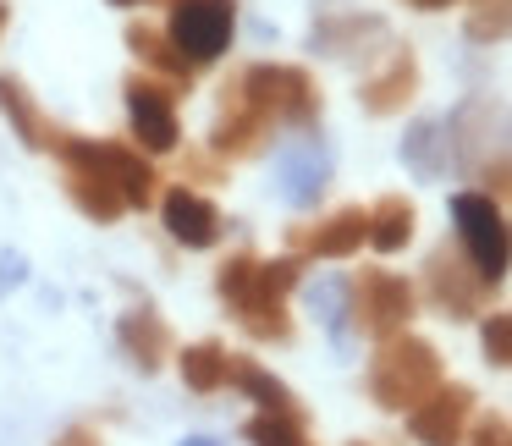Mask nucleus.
I'll list each match as a JSON object with an SVG mask.
<instances>
[{
    "label": "nucleus",
    "mask_w": 512,
    "mask_h": 446,
    "mask_svg": "<svg viewBox=\"0 0 512 446\" xmlns=\"http://www.w3.org/2000/svg\"><path fill=\"white\" fill-rule=\"evenodd\" d=\"M413 226H419V210H413L402 193H386V199H375V210H369V248H375V254H402V248L413 243Z\"/></svg>",
    "instance_id": "nucleus-21"
},
{
    "label": "nucleus",
    "mask_w": 512,
    "mask_h": 446,
    "mask_svg": "<svg viewBox=\"0 0 512 446\" xmlns=\"http://www.w3.org/2000/svg\"><path fill=\"white\" fill-rule=\"evenodd\" d=\"M182 446H221V441H210V435H188Z\"/></svg>",
    "instance_id": "nucleus-34"
},
{
    "label": "nucleus",
    "mask_w": 512,
    "mask_h": 446,
    "mask_svg": "<svg viewBox=\"0 0 512 446\" xmlns=\"http://www.w3.org/2000/svg\"><path fill=\"white\" fill-rule=\"evenodd\" d=\"M303 281L298 254L287 259H254V254H232L215 276V292L232 309V320L259 342H287L292 320H287V292Z\"/></svg>",
    "instance_id": "nucleus-1"
},
{
    "label": "nucleus",
    "mask_w": 512,
    "mask_h": 446,
    "mask_svg": "<svg viewBox=\"0 0 512 446\" xmlns=\"http://www.w3.org/2000/svg\"><path fill=\"white\" fill-rule=\"evenodd\" d=\"M17 281H23V259H17V254H6V259H0V292H6V287H17Z\"/></svg>",
    "instance_id": "nucleus-32"
},
{
    "label": "nucleus",
    "mask_w": 512,
    "mask_h": 446,
    "mask_svg": "<svg viewBox=\"0 0 512 446\" xmlns=\"http://www.w3.org/2000/svg\"><path fill=\"white\" fill-rule=\"evenodd\" d=\"M479 177H485V193L496 204H512V155H496L485 171H479Z\"/></svg>",
    "instance_id": "nucleus-30"
},
{
    "label": "nucleus",
    "mask_w": 512,
    "mask_h": 446,
    "mask_svg": "<svg viewBox=\"0 0 512 446\" xmlns=\"http://www.w3.org/2000/svg\"><path fill=\"white\" fill-rule=\"evenodd\" d=\"M237 34V0H171V28L166 39L188 67H210L232 50Z\"/></svg>",
    "instance_id": "nucleus-6"
},
{
    "label": "nucleus",
    "mask_w": 512,
    "mask_h": 446,
    "mask_svg": "<svg viewBox=\"0 0 512 446\" xmlns=\"http://www.w3.org/2000/svg\"><path fill=\"white\" fill-rule=\"evenodd\" d=\"M353 320L364 325L375 342L402 336L413 320V287L397 270H364V276L353 281Z\"/></svg>",
    "instance_id": "nucleus-8"
},
{
    "label": "nucleus",
    "mask_w": 512,
    "mask_h": 446,
    "mask_svg": "<svg viewBox=\"0 0 512 446\" xmlns=\"http://www.w3.org/2000/svg\"><path fill=\"white\" fill-rule=\"evenodd\" d=\"M369 243V210L347 204V210L325 215L314 226H292L287 232V248L292 254H309V259H347Z\"/></svg>",
    "instance_id": "nucleus-12"
},
{
    "label": "nucleus",
    "mask_w": 512,
    "mask_h": 446,
    "mask_svg": "<svg viewBox=\"0 0 512 446\" xmlns=\"http://www.w3.org/2000/svg\"><path fill=\"white\" fill-rule=\"evenodd\" d=\"M67 199L78 204L89 221H100V226H111V221H122V215H127V204L116 199V188H111V182H100L89 166H67Z\"/></svg>",
    "instance_id": "nucleus-24"
},
{
    "label": "nucleus",
    "mask_w": 512,
    "mask_h": 446,
    "mask_svg": "<svg viewBox=\"0 0 512 446\" xmlns=\"http://www.w3.org/2000/svg\"><path fill=\"white\" fill-rule=\"evenodd\" d=\"M347 446H369V441H347Z\"/></svg>",
    "instance_id": "nucleus-37"
},
{
    "label": "nucleus",
    "mask_w": 512,
    "mask_h": 446,
    "mask_svg": "<svg viewBox=\"0 0 512 446\" xmlns=\"http://www.w3.org/2000/svg\"><path fill=\"white\" fill-rule=\"evenodd\" d=\"M468 446H512V424L501 413H479V424L468 430Z\"/></svg>",
    "instance_id": "nucleus-29"
},
{
    "label": "nucleus",
    "mask_w": 512,
    "mask_h": 446,
    "mask_svg": "<svg viewBox=\"0 0 512 446\" xmlns=\"http://www.w3.org/2000/svg\"><path fill=\"white\" fill-rule=\"evenodd\" d=\"M232 386L243 391L248 402H259V413H298V397H292L259 358H232Z\"/></svg>",
    "instance_id": "nucleus-23"
},
{
    "label": "nucleus",
    "mask_w": 512,
    "mask_h": 446,
    "mask_svg": "<svg viewBox=\"0 0 512 446\" xmlns=\"http://www.w3.org/2000/svg\"><path fill=\"white\" fill-rule=\"evenodd\" d=\"M127 50H133L149 72H160L171 89H182V83L193 78V67L177 56V45L166 39V28H155V23H127Z\"/></svg>",
    "instance_id": "nucleus-20"
},
{
    "label": "nucleus",
    "mask_w": 512,
    "mask_h": 446,
    "mask_svg": "<svg viewBox=\"0 0 512 446\" xmlns=\"http://www.w3.org/2000/svg\"><path fill=\"white\" fill-rule=\"evenodd\" d=\"M402 166L419 182H441L446 171H452V133H446V122H435V116L413 122L408 133H402Z\"/></svg>",
    "instance_id": "nucleus-19"
},
{
    "label": "nucleus",
    "mask_w": 512,
    "mask_h": 446,
    "mask_svg": "<svg viewBox=\"0 0 512 446\" xmlns=\"http://www.w3.org/2000/svg\"><path fill=\"white\" fill-rule=\"evenodd\" d=\"M160 221H166V232L177 237L182 248H215L226 232L221 210L193 188H171L166 199H160Z\"/></svg>",
    "instance_id": "nucleus-14"
},
{
    "label": "nucleus",
    "mask_w": 512,
    "mask_h": 446,
    "mask_svg": "<svg viewBox=\"0 0 512 446\" xmlns=\"http://www.w3.org/2000/svg\"><path fill=\"white\" fill-rule=\"evenodd\" d=\"M248 446H314L303 430V413H254L243 424Z\"/></svg>",
    "instance_id": "nucleus-26"
},
{
    "label": "nucleus",
    "mask_w": 512,
    "mask_h": 446,
    "mask_svg": "<svg viewBox=\"0 0 512 446\" xmlns=\"http://www.w3.org/2000/svg\"><path fill=\"white\" fill-rule=\"evenodd\" d=\"M56 446H100V430H89V424H72V430L56 435Z\"/></svg>",
    "instance_id": "nucleus-31"
},
{
    "label": "nucleus",
    "mask_w": 512,
    "mask_h": 446,
    "mask_svg": "<svg viewBox=\"0 0 512 446\" xmlns=\"http://www.w3.org/2000/svg\"><path fill=\"white\" fill-rule=\"evenodd\" d=\"M232 89L276 127H314V116H320V83L287 61H254Z\"/></svg>",
    "instance_id": "nucleus-3"
},
{
    "label": "nucleus",
    "mask_w": 512,
    "mask_h": 446,
    "mask_svg": "<svg viewBox=\"0 0 512 446\" xmlns=\"http://www.w3.org/2000/svg\"><path fill=\"white\" fill-rule=\"evenodd\" d=\"M127 116H133V138L149 149V155H171L182 144V122H177V94L171 83L155 78H127L122 83Z\"/></svg>",
    "instance_id": "nucleus-9"
},
{
    "label": "nucleus",
    "mask_w": 512,
    "mask_h": 446,
    "mask_svg": "<svg viewBox=\"0 0 512 446\" xmlns=\"http://www.w3.org/2000/svg\"><path fill=\"white\" fill-rule=\"evenodd\" d=\"M0 116H6V122H12V133L23 138L28 149H39V155H61V149H67V138H72L61 122H50V116L39 111V100L17 78H0Z\"/></svg>",
    "instance_id": "nucleus-15"
},
{
    "label": "nucleus",
    "mask_w": 512,
    "mask_h": 446,
    "mask_svg": "<svg viewBox=\"0 0 512 446\" xmlns=\"http://www.w3.org/2000/svg\"><path fill=\"white\" fill-rule=\"evenodd\" d=\"M479 342H485V358L496 369H512V309L507 314H485L479 325Z\"/></svg>",
    "instance_id": "nucleus-28"
},
{
    "label": "nucleus",
    "mask_w": 512,
    "mask_h": 446,
    "mask_svg": "<svg viewBox=\"0 0 512 446\" xmlns=\"http://www.w3.org/2000/svg\"><path fill=\"white\" fill-rule=\"evenodd\" d=\"M413 12H446V6H457V0H408Z\"/></svg>",
    "instance_id": "nucleus-33"
},
{
    "label": "nucleus",
    "mask_w": 512,
    "mask_h": 446,
    "mask_svg": "<svg viewBox=\"0 0 512 446\" xmlns=\"http://www.w3.org/2000/svg\"><path fill=\"white\" fill-rule=\"evenodd\" d=\"M309 303H314V314H320L325 331H331L336 342H347V314H353V281L325 276L320 287H309Z\"/></svg>",
    "instance_id": "nucleus-25"
},
{
    "label": "nucleus",
    "mask_w": 512,
    "mask_h": 446,
    "mask_svg": "<svg viewBox=\"0 0 512 446\" xmlns=\"http://www.w3.org/2000/svg\"><path fill=\"white\" fill-rule=\"evenodd\" d=\"M116 336H122V353L133 358L144 375L166 369V358H171V331H166V320H160L155 309H127L122 320H116Z\"/></svg>",
    "instance_id": "nucleus-18"
},
{
    "label": "nucleus",
    "mask_w": 512,
    "mask_h": 446,
    "mask_svg": "<svg viewBox=\"0 0 512 446\" xmlns=\"http://www.w3.org/2000/svg\"><path fill=\"white\" fill-rule=\"evenodd\" d=\"M419 94V61H413V50L391 45L386 67L375 72V78H364V89H358V105H364L369 116H397L402 105Z\"/></svg>",
    "instance_id": "nucleus-16"
},
{
    "label": "nucleus",
    "mask_w": 512,
    "mask_h": 446,
    "mask_svg": "<svg viewBox=\"0 0 512 446\" xmlns=\"http://www.w3.org/2000/svg\"><path fill=\"white\" fill-rule=\"evenodd\" d=\"M111 6H144V0H111Z\"/></svg>",
    "instance_id": "nucleus-36"
},
{
    "label": "nucleus",
    "mask_w": 512,
    "mask_h": 446,
    "mask_svg": "<svg viewBox=\"0 0 512 446\" xmlns=\"http://www.w3.org/2000/svg\"><path fill=\"white\" fill-rule=\"evenodd\" d=\"M61 166H89L100 182H111L127 210H149V204H155V182H160L155 166H149L138 149L116 144V138H67Z\"/></svg>",
    "instance_id": "nucleus-5"
},
{
    "label": "nucleus",
    "mask_w": 512,
    "mask_h": 446,
    "mask_svg": "<svg viewBox=\"0 0 512 446\" xmlns=\"http://www.w3.org/2000/svg\"><path fill=\"white\" fill-rule=\"evenodd\" d=\"M452 226H457V248L468 254V265L501 287L512 270V226L501 221V204L490 193H457L452 199Z\"/></svg>",
    "instance_id": "nucleus-4"
},
{
    "label": "nucleus",
    "mask_w": 512,
    "mask_h": 446,
    "mask_svg": "<svg viewBox=\"0 0 512 446\" xmlns=\"http://www.w3.org/2000/svg\"><path fill=\"white\" fill-rule=\"evenodd\" d=\"M474 45H496V39H512V0H479L468 12V28H463Z\"/></svg>",
    "instance_id": "nucleus-27"
},
{
    "label": "nucleus",
    "mask_w": 512,
    "mask_h": 446,
    "mask_svg": "<svg viewBox=\"0 0 512 446\" xmlns=\"http://www.w3.org/2000/svg\"><path fill=\"white\" fill-rule=\"evenodd\" d=\"M435 386H441V353H435V342H424L413 331L380 342V353L369 358V397L386 413L419 408Z\"/></svg>",
    "instance_id": "nucleus-2"
},
{
    "label": "nucleus",
    "mask_w": 512,
    "mask_h": 446,
    "mask_svg": "<svg viewBox=\"0 0 512 446\" xmlns=\"http://www.w3.org/2000/svg\"><path fill=\"white\" fill-rule=\"evenodd\" d=\"M468 419H474V391L468 386H435L419 408H408V435L419 446H463Z\"/></svg>",
    "instance_id": "nucleus-11"
},
{
    "label": "nucleus",
    "mask_w": 512,
    "mask_h": 446,
    "mask_svg": "<svg viewBox=\"0 0 512 446\" xmlns=\"http://www.w3.org/2000/svg\"><path fill=\"white\" fill-rule=\"evenodd\" d=\"M309 45L320 50V56L353 61V56H364L369 45H386V23H380V17H364V12H331V17L314 23Z\"/></svg>",
    "instance_id": "nucleus-17"
},
{
    "label": "nucleus",
    "mask_w": 512,
    "mask_h": 446,
    "mask_svg": "<svg viewBox=\"0 0 512 446\" xmlns=\"http://www.w3.org/2000/svg\"><path fill=\"white\" fill-rule=\"evenodd\" d=\"M177 369H182V386L199 391V397H215L221 386H232V353H226L221 342H193V347H182Z\"/></svg>",
    "instance_id": "nucleus-22"
},
{
    "label": "nucleus",
    "mask_w": 512,
    "mask_h": 446,
    "mask_svg": "<svg viewBox=\"0 0 512 446\" xmlns=\"http://www.w3.org/2000/svg\"><path fill=\"white\" fill-rule=\"evenodd\" d=\"M270 133H276V122H270V116H259L254 105H248L232 83H226L221 116H215V127H210V155H226V160L259 155V149L270 144Z\"/></svg>",
    "instance_id": "nucleus-13"
},
{
    "label": "nucleus",
    "mask_w": 512,
    "mask_h": 446,
    "mask_svg": "<svg viewBox=\"0 0 512 446\" xmlns=\"http://www.w3.org/2000/svg\"><path fill=\"white\" fill-rule=\"evenodd\" d=\"M424 287H430L435 309H441L446 320H474L479 303H485L490 292H496L474 265H468L463 248H452V243H441L430 259H424Z\"/></svg>",
    "instance_id": "nucleus-7"
},
{
    "label": "nucleus",
    "mask_w": 512,
    "mask_h": 446,
    "mask_svg": "<svg viewBox=\"0 0 512 446\" xmlns=\"http://www.w3.org/2000/svg\"><path fill=\"white\" fill-rule=\"evenodd\" d=\"M6 17H12V12H6V0H0V34H6Z\"/></svg>",
    "instance_id": "nucleus-35"
},
{
    "label": "nucleus",
    "mask_w": 512,
    "mask_h": 446,
    "mask_svg": "<svg viewBox=\"0 0 512 446\" xmlns=\"http://www.w3.org/2000/svg\"><path fill=\"white\" fill-rule=\"evenodd\" d=\"M325 188H331V149L320 138H292L276 155V193L292 210H309L325 199Z\"/></svg>",
    "instance_id": "nucleus-10"
}]
</instances>
